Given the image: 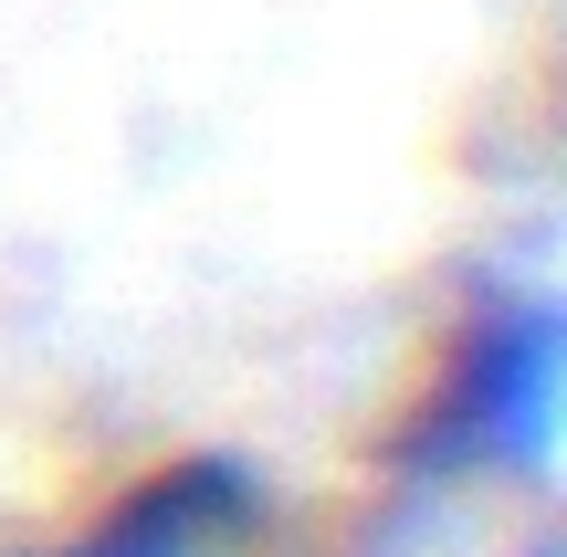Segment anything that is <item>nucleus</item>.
Segmentation results:
<instances>
[{
    "label": "nucleus",
    "mask_w": 567,
    "mask_h": 557,
    "mask_svg": "<svg viewBox=\"0 0 567 557\" xmlns=\"http://www.w3.org/2000/svg\"><path fill=\"white\" fill-rule=\"evenodd\" d=\"M557 390H567V337L557 306H505L463 337L442 369L431 411L410 421L400 474L410 484H536L557 463Z\"/></svg>",
    "instance_id": "obj_1"
},
{
    "label": "nucleus",
    "mask_w": 567,
    "mask_h": 557,
    "mask_svg": "<svg viewBox=\"0 0 567 557\" xmlns=\"http://www.w3.org/2000/svg\"><path fill=\"white\" fill-rule=\"evenodd\" d=\"M243 526H252V474L210 453V463L158 474L147 495H126L95 537L63 547V557H231V547H243Z\"/></svg>",
    "instance_id": "obj_2"
},
{
    "label": "nucleus",
    "mask_w": 567,
    "mask_h": 557,
    "mask_svg": "<svg viewBox=\"0 0 567 557\" xmlns=\"http://www.w3.org/2000/svg\"><path fill=\"white\" fill-rule=\"evenodd\" d=\"M526 557H557V547H526Z\"/></svg>",
    "instance_id": "obj_3"
}]
</instances>
